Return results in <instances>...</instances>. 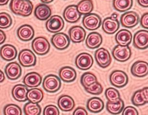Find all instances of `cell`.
Wrapping results in <instances>:
<instances>
[{
    "mask_svg": "<svg viewBox=\"0 0 148 115\" xmlns=\"http://www.w3.org/2000/svg\"><path fill=\"white\" fill-rule=\"evenodd\" d=\"M9 6L14 13L23 17L30 16L34 8L29 0H11Z\"/></svg>",
    "mask_w": 148,
    "mask_h": 115,
    "instance_id": "6da1fadb",
    "label": "cell"
},
{
    "mask_svg": "<svg viewBox=\"0 0 148 115\" xmlns=\"http://www.w3.org/2000/svg\"><path fill=\"white\" fill-rule=\"evenodd\" d=\"M61 80L58 76L49 74L45 76L42 82V87L46 92L55 93L61 87Z\"/></svg>",
    "mask_w": 148,
    "mask_h": 115,
    "instance_id": "7a4b0ae2",
    "label": "cell"
},
{
    "mask_svg": "<svg viewBox=\"0 0 148 115\" xmlns=\"http://www.w3.org/2000/svg\"><path fill=\"white\" fill-rule=\"evenodd\" d=\"M32 48L34 52L38 55H45L48 53L50 45L48 40L44 37H38L32 42Z\"/></svg>",
    "mask_w": 148,
    "mask_h": 115,
    "instance_id": "3957f363",
    "label": "cell"
},
{
    "mask_svg": "<svg viewBox=\"0 0 148 115\" xmlns=\"http://www.w3.org/2000/svg\"><path fill=\"white\" fill-rule=\"evenodd\" d=\"M84 28L89 31H95L99 29L101 24V19L96 14H89L84 17L82 21Z\"/></svg>",
    "mask_w": 148,
    "mask_h": 115,
    "instance_id": "277c9868",
    "label": "cell"
},
{
    "mask_svg": "<svg viewBox=\"0 0 148 115\" xmlns=\"http://www.w3.org/2000/svg\"><path fill=\"white\" fill-rule=\"evenodd\" d=\"M110 80L112 86L118 88H121L127 84L128 77L124 72L115 70L110 74Z\"/></svg>",
    "mask_w": 148,
    "mask_h": 115,
    "instance_id": "5b68a950",
    "label": "cell"
},
{
    "mask_svg": "<svg viewBox=\"0 0 148 115\" xmlns=\"http://www.w3.org/2000/svg\"><path fill=\"white\" fill-rule=\"evenodd\" d=\"M18 59L22 66L32 67L36 65V57L32 51L28 49L23 50L19 52Z\"/></svg>",
    "mask_w": 148,
    "mask_h": 115,
    "instance_id": "8992f818",
    "label": "cell"
},
{
    "mask_svg": "<svg viewBox=\"0 0 148 115\" xmlns=\"http://www.w3.org/2000/svg\"><path fill=\"white\" fill-rule=\"evenodd\" d=\"M131 50L128 45H116L112 51L113 58L120 62H125L130 58Z\"/></svg>",
    "mask_w": 148,
    "mask_h": 115,
    "instance_id": "52a82bcc",
    "label": "cell"
},
{
    "mask_svg": "<svg viewBox=\"0 0 148 115\" xmlns=\"http://www.w3.org/2000/svg\"><path fill=\"white\" fill-rule=\"evenodd\" d=\"M95 58L97 64L103 68L108 67L112 63L110 53L108 50L102 48L96 50Z\"/></svg>",
    "mask_w": 148,
    "mask_h": 115,
    "instance_id": "ba28073f",
    "label": "cell"
},
{
    "mask_svg": "<svg viewBox=\"0 0 148 115\" xmlns=\"http://www.w3.org/2000/svg\"><path fill=\"white\" fill-rule=\"evenodd\" d=\"M139 22V16L134 11L125 12L121 17V23L125 28H133L138 25Z\"/></svg>",
    "mask_w": 148,
    "mask_h": 115,
    "instance_id": "9c48e42d",
    "label": "cell"
},
{
    "mask_svg": "<svg viewBox=\"0 0 148 115\" xmlns=\"http://www.w3.org/2000/svg\"><path fill=\"white\" fill-rule=\"evenodd\" d=\"M47 30L52 33H58L64 27V21L62 18L58 15L51 17L45 24Z\"/></svg>",
    "mask_w": 148,
    "mask_h": 115,
    "instance_id": "30bf717a",
    "label": "cell"
},
{
    "mask_svg": "<svg viewBox=\"0 0 148 115\" xmlns=\"http://www.w3.org/2000/svg\"><path fill=\"white\" fill-rule=\"evenodd\" d=\"M51 43L58 50H63L69 46L70 39L66 34L60 32L54 34L51 39Z\"/></svg>",
    "mask_w": 148,
    "mask_h": 115,
    "instance_id": "8fae6325",
    "label": "cell"
},
{
    "mask_svg": "<svg viewBox=\"0 0 148 115\" xmlns=\"http://www.w3.org/2000/svg\"><path fill=\"white\" fill-rule=\"evenodd\" d=\"M93 63V57L87 53H82L76 58V66L80 70H88L91 68Z\"/></svg>",
    "mask_w": 148,
    "mask_h": 115,
    "instance_id": "7c38bea8",
    "label": "cell"
},
{
    "mask_svg": "<svg viewBox=\"0 0 148 115\" xmlns=\"http://www.w3.org/2000/svg\"><path fill=\"white\" fill-rule=\"evenodd\" d=\"M133 45L139 50H145L148 47V32L146 30L138 31L134 36Z\"/></svg>",
    "mask_w": 148,
    "mask_h": 115,
    "instance_id": "4fadbf2b",
    "label": "cell"
},
{
    "mask_svg": "<svg viewBox=\"0 0 148 115\" xmlns=\"http://www.w3.org/2000/svg\"><path fill=\"white\" fill-rule=\"evenodd\" d=\"M81 14L78 11L76 5L67 6L63 12V17L66 21L71 23H75L80 19Z\"/></svg>",
    "mask_w": 148,
    "mask_h": 115,
    "instance_id": "5bb4252c",
    "label": "cell"
},
{
    "mask_svg": "<svg viewBox=\"0 0 148 115\" xmlns=\"http://www.w3.org/2000/svg\"><path fill=\"white\" fill-rule=\"evenodd\" d=\"M5 73L8 79L12 80H16L21 76L22 69L18 63L13 62L9 63L6 66Z\"/></svg>",
    "mask_w": 148,
    "mask_h": 115,
    "instance_id": "9a60e30c",
    "label": "cell"
},
{
    "mask_svg": "<svg viewBox=\"0 0 148 115\" xmlns=\"http://www.w3.org/2000/svg\"><path fill=\"white\" fill-rule=\"evenodd\" d=\"M70 39L73 43H80L84 41L86 38V32L80 26L71 27L69 32Z\"/></svg>",
    "mask_w": 148,
    "mask_h": 115,
    "instance_id": "2e32d148",
    "label": "cell"
},
{
    "mask_svg": "<svg viewBox=\"0 0 148 115\" xmlns=\"http://www.w3.org/2000/svg\"><path fill=\"white\" fill-rule=\"evenodd\" d=\"M131 72L134 76L138 77H144L148 74V64L145 61H139L132 65Z\"/></svg>",
    "mask_w": 148,
    "mask_h": 115,
    "instance_id": "e0dca14e",
    "label": "cell"
},
{
    "mask_svg": "<svg viewBox=\"0 0 148 115\" xmlns=\"http://www.w3.org/2000/svg\"><path fill=\"white\" fill-rule=\"evenodd\" d=\"M18 51L16 48L11 45L6 44L0 49V56L6 61H11L16 58Z\"/></svg>",
    "mask_w": 148,
    "mask_h": 115,
    "instance_id": "ac0fdd59",
    "label": "cell"
},
{
    "mask_svg": "<svg viewBox=\"0 0 148 115\" xmlns=\"http://www.w3.org/2000/svg\"><path fill=\"white\" fill-rule=\"evenodd\" d=\"M120 23L118 19H112L110 17L107 18L103 21L102 28L106 34H113L119 30Z\"/></svg>",
    "mask_w": 148,
    "mask_h": 115,
    "instance_id": "d6986e66",
    "label": "cell"
},
{
    "mask_svg": "<svg viewBox=\"0 0 148 115\" xmlns=\"http://www.w3.org/2000/svg\"><path fill=\"white\" fill-rule=\"evenodd\" d=\"M28 92V87L25 85H16L12 89V96L18 102H26L28 100L27 96Z\"/></svg>",
    "mask_w": 148,
    "mask_h": 115,
    "instance_id": "ffe728a7",
    "label": "cell"
},
{
    "mask_svg": "<svg viewBox=\"0 0 148 115\" xmlns=\"http://www.w3.org/2000/svg\"><path fill=\"white\" fill-rule=\"evenodd\" d=\"M59 76L63 81L70 83L75 80L77 77V73L72 67L65 66L60 69Z\"/></svg>",
    "mask_w": 148,
    "mask_h": 115,
    "instance_id": "44dd1931",
    "label": "cell"
},
{
    "mask_svg": "<svg viewBox=\"0 0 148 115\" xmlns=\"http://www.w3.org/2000/svg\"><path fill=\"white\" fill-rule=\"evenodd\" d=\"M42 81L40 74L36 72L28 73L23 79V83L29 87H36L40 86Z\"/></svg>",
    "mask_w": 148,
    "mask_h": 115,
    "instance_id": "7402d4cb",
    "label": "cell"
},
{
    "mask_svg": "<svg viewBox=\"0 0 148 115\" xmlns=\"http://www.w3.org/2000/svg\"><path fill=\"white\" fill-rule=\"evenodd\" d=\"M17 35L18 37L22 41H30L34 38V31L32 27L26 24L22 25L18 29Z\"/></svg>",
    "mask_w": 148,
    "mask_h": 115,
    "instance_id": "603a6c76",
    "label": "cell"
},
{
    "mask_svg": "<svg viewBox=\"0 0 148 115\" xmlns=\"http://www.w3.org/2000/svg\"><path fill=\"white\" fill-rule=\"evenodd\" d=\"M58 105L61 110L64 112H69L74 108L75 102L71 96L64 95L59 98Z\"/></svg>",
    "mask_w": 148,
    "mask_h": 115,
    "instance_id": "cb8c5ba5",
    "label": "cell"
},
{
    "mask_svg": "<svg viewBox=\"0 0 148 115\" xmlns=\"http://www.w3.org/2000/svg\"><path fill=\"white\" fill-rule=\"evenodd\" d=\"M115 39L116 42L119 45H128L132 42V34L127 30H121L116 34Z\"/></svg>",
    "mask_w": 148,
    "mask_h": 115,
    "instance_id": "d4e9b609",
    "label": "cell"
},
{
    "mask_svg": "<svg viewBox=\"0 0 148 115\" xmlns=\"http://www.w3.org/2000/svg\"><path fill=\"white\" fill-rule=\"evenodd\" d=\"M103 39L100 34L97 32H91L86 39V44L90 49L97 48L101 45Z\"/></svg>",
    "mask_w": 148,
    "mask_h": 115,
    "instance_id": "484cf974",
    "label": "cell"
},
{
    "mask_svg": "<svg viewBox=\"0 0 148 115\" xmlns=\"http://www.w3.org/2000/svg\"><path fill=\"white\" fill-rule=\"evenodd\" d=\"M86 106L90 112L98 113L103 110L104 107V103L99 98L93 97L88 100Z\"/></svg>",
    "mask_w": 148,
    "mask_h": 115,
    "instance_id": "4316f807",
    "label": "cell"
},
{
    "mask_svg": "<svg viewBox=\"0 0 148 115\" xmlns=\"http://www.w3.org/2000/svg\"><path fill=\"white\" fill-rule=\"evenodd\" d=\"M51 8L47 5L40 4L38 5L34 11V15L40 21H46L51 16Z\"/></svg>",
    "mask_w": 148,
    "mask_h": 115,
    "instance_id": "83f0119b",
    "label": "cell"
},
{
    "mask_svg": "<svg viewBox=\"0 0 148 115\" xmlns=\"http://www.w3.org/2000/svg\"><path fill=\"white\" fill-rule=\"evenodd\" d=\"M124 102L122 99L115 102H108L106 105V108L110 113L113 115H117L120 114L124 108Z\"/></svg>",
    "mask_w": 148,
    "mask_h": 115,
    "instance_id": "f1b7e54d",
    "label": "cell"
},
{
    "mask_svg": "<svg viewBox=\"0 0 148 115\" xmlns=\"http://www.w3.org/2000/svg\"><path fill=\"white\" fill-rule=\"evenodd\" d=\"M76 6L77 10L81 15H88L91 13L94 8L92 0H82Z\"/></svg>",
    "mask_w": 148,
    "mask_h": 115,
    "instance_id": "f546056e",
    "label": "cell"
},
{
    "mask_svg": "<svg viewBox=\"0 0 148 115\" xmlns=\"http://www.w3.org/2000/svg\"><path fill=\"white\" fill-rule=\"evenodd\" d=\"M133 6V0H113V6L120 12H126L130 9Z\"/></svg>",
    "mask_w": 148,
    "mask_h": 115,
    "instance_id": "4dcf8cb0",
    "label": "cell"
},
{
    "mask_svg": "<svg viewBox=\"0 0 148 115\" xmlns=\"http://www.w3.org/2000/svg\"><path fill=\"white\" fill-rule=\"evenodd\" d=\"M27 96L29 102L38 103L43 99L44 93L40 89L34 88L28 90Z\"/></svg>",
    "mask_w": 148,
    "mask_h": 115,
    "instance_id": "1f68e13d",
    "label": "cell"
},
{
    "mask_svg": "<svg viewBox=\"0 0 148 115\" xmlns=\"http://www.w3.org/2000/svg\"><path fill=\"white\" fill-rule=\"evenodd\" d=\"M42 109L38 103L28 102L24 107V112L26 115H39L41 114Z\"/></svg>",
    "mask_w": 148,
    "mask_h": 115,
    "instance_id": "d6a6232c",
    "label": "cell"
},
{
    "mask_svg": "<svg viewBox=\"0 0 148 115\" xmlns=\"http://www.w3.org/2000/svg\"><path fill=\"white\" fill-rule=\"evenodd\" d=\"M97 81V78L96 76L91 72L84 73L81 78V83L82 85L84 87V89Z\"/></svg>",
    "mask_w": 148,
    "mask_h": 115,
    "instance_id": "836d02e7",
    "label": "cell"
},
{
    "mask_svg": "<svg viewBox=\"0 0 148 115\" xmlns=\"http://www.w3.org/2000/svg\"><path fill=\"white\" fill-rule=\"evenodd\" d=\"M105 94L109 102H116L120 99V95L118 90L113 87H109L107 89Z\"/></svg>",
    "mask_w": 148,
    "mask_h": 115,
    "instance_id": "e575fe53",
    "label": "cell"
},
{
    "mask_svg": "<svg viewBox=\"0 0 148 115\" xmlns=\"http://www.w3.org/2000/svg\"><path fill=\"white\" fill-rule=\"evenodd\" d=\"M3 113L5 115H21L22 111L17 105L9 104L5 106Z\"/></svg>",
    "mask_w": 148,
    "mask_h": 115,
    "instance_id": "d590c367",
    "label": "cell"
},
{
    "mask_svg": "<svg viewBox=\"0 0 148 115\" xmlns=\"http://www.w3.org/2000/svg\"><path fill=\"white\" fill-rule=\"evenodd\" d=\"M12 18L8 14L5 12L0 13V28L6 29L9 28L12 25Z\"/></svg>",
    "mask_w": 148,
    "mask_h": 115,
    "instance_id": "8d00e7d4",
    "label": "cell"
},
{
    "mask_svg": "<svg viewBox=\"0 0 148 115\" xmlns=\"http://www.w3.org/2000/svg\"><path fill=\"white\" fill-rule=\"evenodd\" d=\"M85 90L91 94L99 95L102 93L103 88L101 85L97 81L85 88Z\"/></svg>",
    "mask_w": 148,
    "mask_h": 115,
    "instance_id": "74e56055",
    "label": "cell"
},
{
    "mask_svg": "<svg viewBox=\"0 0 148 115\" xmlns=\"http://www.w3.org/2000/svg\"><path fill=\"white\" fill-rule=\"evenodd\" d=\"M131 101H132V103L134 105H135V106H142L146 104V102L144 101L141 96L140 90L135 92V93L132 96Z\"/></svg>",
    "mask_w": 148,
    "mask_h": 115,
    "instance_id": "f35d334b",
    "label": "cell"
},
{
    "mask_svg": "<svg viewBox=\"0 0 148 115\" xmlns=\"http://www.w3.org/2000/svg\"><path fill=\"white\" fill-rule=\"evenodd\" d=\"M44 115H59L60 111L57 106L54 105H48L44 110Z\"/></svg>",
    "mask_w": 148,
    "mask_h": 115,
    "instance_id": "ab89813d",
    "label": "cell"
},
{
    "mask_svg": "<svg viewBox=\"0 0 148 115\" xmlns=\"http://www.w3.org/2000/svg\"><path fill=\"white\" fill-rule=\"evenodd\" d=\"M123 115H138V113L136 108L133 106H129L125 108L123 110Z\"/></svg>",
    "mask_w": 148,
    "mask_h": 115,
    "instance_id": "60d3db41",
    "label": "cell"
},
{
    "mask_svg": "<svg viewBox=\"0 0 148 115\" xmlns=\"http://www.w3.org/2000/svg\"><path fill=\"white\" fill-rule=\"evenodd\" d=\"M140 25L143 28L148 29V13L144 14L140 19Z\"/></svg>",
    "mask_w": 148,
    "mask_h": 115,
    "instance_id": "b9f144b4",
    "label": "cell"
},
{
    "mask_svg": "<svg viewBox=\"0 0 148 115\" xmlns=\"http://www.w3.org/2000/svg\"><path fill=\"white\" fill-rule=\"evenodd\" d=\"M73 115H87V111H86V109L84 108L81 107H79L77 108L75 110L73 113Z\"/></svg>",
    "mask_w": 148,
    "mask_h": 115,
    "instance_id": "7bdbcfd3",
    "label": "cell"
},
{
    "mask_svg": "<svg viewBox=\"0 0 148 115\" xmlns=\"http://www.w3.org/2000/svg\"><path fill=\"white\" fill-rule=\"evenodd\" d=\"M141 94L144 101L146 103H148V87H144L143 89L140 90Z\"/></svg>",
    "mask_w": 148,
    "mask_h": 115,
    "instance_id": "ee69618b",
    "label": "cell"
},
{
    "mask_svg": "<svg viewBox=\"0 0 148 115\" xmlns=\"http://www.w3.org/2000/svg\"><path fill=\"white\" fill-rule=\"evenodd\" d=\"M6 34L4 32L0 30V45H2L5 43L6 40Z\"/></svg>",
    "mask_w": 148,
    "mask_h": 115,
    "instance_id": "f6af8a7d",
    "label": "cell"
},
{
    "mask_svg": "<svg viewBox=\"0 0 148 115\" xmlns=\"http://www.w3.org/2000/svg\"><path fill=\"white\" fill-rule=\"evenodd\" d=\"M137 1L140 6L143 8H148V0H137Z\"/></svg>",
    "mask_w": 148,
    "mask_h": 115,
    "instance_id": "bcb514c9",
    "label": "cell"
},
{
    "mask_svg": "<svg viewBox=\"0 0 148 115\" xmlns=\"http://www.w3.org/2000/svg\"><path fill=\"white\" fill-rule=\"evenodd\" d=\"M5 80V76L4 73L0 70V83H2Z\"/></svg>",
    "mask_w": 148,
    "mask_h": 115,
    "instance_id": "7dc6e473",
    "label": "cell"
},
{
    "mask_svg": "<svg viewBox=\"0 0 148 115\" xmlns=\"http://www.w3.org/2000/svg\"><path fill=\"white\" fill-rule=\"evenodd\" d=\"M9 0H0V6H5L8 4Z\"/></svg>",
    "mask_w": 148,
    "mask_h": 115,
    "instance_id": "c3c4849f",
    "label": "cell"
},
{
    "mask_svg": "<svg viewBox=\"0 0 148 115\" xmlns=\"http://www.w3.org/2000/svg\"><path fill=\"white\" fill-rule=\"evenodd\" d=\"M118 16V15L116 13H114L112 14L110 18H112V19H117Z\"/></svg>",
    "mask_w": 148,
    "mask_h": 115,
    "instance_id": "681fc988",
    "label": "cell"
},
{
    "mask_svg": "<svg viewBox=\"0 0 148 115\" xmlns=\"http://www.w3.org/2000/svg\"><path fill=\"white\" fill-rule=\"evenodd\" d=\"M54 0H41V2L44 3H49L52 2Z\"/></svg>",
    "mask_w": 148,
    "mask_h": 115,
    "instance_id": "f907efd6",
    "label": "cell"
}]
</instances>
